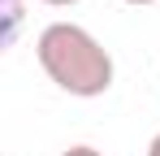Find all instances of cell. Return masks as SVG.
<instances>
[{"label":"cell","instance_id":"277c9868","mask_svg":"<svg viewBox=\"0 0 160 156\" xmlns=\"http://www.w3.org/2000/svg\"><path fill=\"white\" fill-rule=\"evenodd\" d=\"M147 156H160V134H152V143H147Z\"/></svg>","mask_w":160,"mask_h":156},{"label":"cell","instance_id":"7a4b0ae2","mask_svg":"<svg viewBox=\"0 0 160 156\" xmlns=\"http://www.w3.org/2000/svg\"><path fill=\"white\" fill-rule=\"evenodd\" d=\"M18 26H22V0H9L4 4V44L18 39Z\"/></svg>","mask_w":160,"mask_h":156},{"label":"cell","instance_id":"8992f818","mask_svg":"<svg viewBox=\"0 0 160 156\" xmlns=\"http://www.w3.org/2000/svg\"><path fill=\"white\" fill-rule=\"evenodd\" d=\"M126 4H156V0H126Z\"/></svg>","mask_w":160,"mask_h":156},{"label":"cell","instance_id":"5b68a950","mask_svg":"<svg viewBox=\"0 0 160 156\" xmlns=\"http://www.w3.org/2000/svg\"><path fill=\"white\" fill-rule=\"evenodd\" d=\"M43 4H52V9H69V4H78V0H43Z\"/></svg>","mask_w":160,"mask_h":156},{"label":"cell","instance_id":"3957f363","mask_svg":"<svg viewBox=\"0 0 160 156\" xmlns=\"http://www.w3.org/2000/svg\"><path fill=\"white\" fill-rule=\"evenodd\" d=\"M61 156H104V152H95L91 143H74V148H65Z\"/></svg>","mask_w":160,"mask_h":156},{"label":"cell","instance_id":"6da1fadb","mask_svg":"<svg viewBox=\"0 0 160 156\" xmlns=\"http://www.w3.org/2000/svg\"><path fill=\"white\" fill-rule=\"evenodd\" d=\"M35 56L43 65V74L52 78L61 91L78 96V100H95L112 87V56L108 48L78 22H52L39 30L35 39Z\"/></svg>","mask_w":160,"mask_h":156}]
</instances>
